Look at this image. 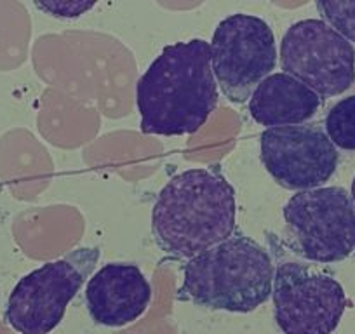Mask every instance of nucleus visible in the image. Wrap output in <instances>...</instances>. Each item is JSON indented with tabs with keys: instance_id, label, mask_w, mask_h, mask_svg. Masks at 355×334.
<instances>
[{
	"instance_id": "f8f14e48",
	"label": "nucleus",
	"mask_w": 355,
	"mask_h": 334,
	"mask_svg": "<svg viewBox=\"0 0 355 334\" xmlns=\"http://www.w3.org/2000/svg\"><path fill=\"white\" fill-rule=\"evenodd\" d=\"M326 134L334 146L355 150V94L331 108L326 117Z\"/></svg>"
},
{
	"instance_id": "1a4fd4ad",
	"label": "nucleus",
	"mask_w": 355,
	"mask_h": 334,
	"mask_svg": "<svg viewBox=\"0 0 355 334\" xmlns=\"http://www.w3.org/2000/svg\"><path fill=\"white\" fill-rule=\"evenodd\" d=\"M261 162L275 183L288 190L320 188L338 167L336 146L315 125L270 128L259 138Z\"/></svg>"
},
{
	"instance_id": "f257e3e1",
	"label": "nucleus",
	"mask_w": 355,
	"mask_h": 334,
	"mask_svg": "<svg viewBox=\"0 0 355 334\" xmlns=\"http://www.w3.org/2000/svg\"><path fill=\"white\" fill-rule=\"evenodd\" d=\"M216 103L211 46L202 39L164 47L136 84L143 134H196Z\"/></svg>"
},
{
	"instance_id": "f03ea898",
	"label": "nucleus",
	"mask_w": 355,
	"mask_h": 334,
	"mask_svg": "<svg viewBox=\"0 0 355 334\" xmlns=\"http://www.w3.org/2000/svg\"><path fill=\"white\" fill-rule=\"evenodd\" d=\"M235 190L214 169H189L164 185L152 211V231L167 254L190 258L234 235Z\"/></svg>"
},
{
	"instance_id": "423d86ee",
	"label": "nucleus",
	"mask_w": 355,
	"mask_h": 334,
	"mask_svg": "<svg viewBox=\"0 0 355 334\" xmlns=\"http://www.w3.org/2000/svg\"><path fill=\"white\" fill-rule=\"evenodd\" d=\"M209 46L214 78L232 103L251 100L256 87L275 70V35L258 16L239 12L225 18Z\"/></svg>"
},
{
	"instance_id": "39448f33",
	"label": "nucleus",
	"mask_w": 355,
	"mask_h": 334,
	"mask_svg": "<svg viewBox=\"0 0 355 334\" xmlns=\"http://www.w3.org/2000/svg\"><path fill=\"white\" fill-rule=\"evenodd\" d=\"M284 221L289 244L305 260L334 263L355 253V204L341 186L295 193Z\"/></svg>"
},
{
	"instance_id": "9d476101",
	"label": "nucleus",
	"mask_w": 355,
	"mask_h": 334,
	"mask_svg": "<svg viewBox=\"0 0 355 334\" xmlns=\"http://www.w3.org/2000/svg\"><path fill=\"white\" fill-rule=\"evenodd\" d=\"M152 285L136 265L108 263L89 279L85 303L91 319L107 327H122L145 313Z\"/></svg>"
},
{
	"instance_id": "20e7f679",
	"label": "nucleus",
	"mask_w": 355,
	"mask_h": 334,
	"mask_svg": "<svg viewBox=\"0 0 355 334\" xmlns=\"http://www.w3.org/2000/svg\"><path fill=\"white\" fill-rule=\"evenodd\" d=\"M100 260L98 247H78L21 279L8 298L6 320L19 334H49Z\"/></svg>"
},
{
	"instance_id": "ddd939ff",
	"label": "nucleus",
	"mask_w": 355,
	"mask_h": 334,
	"mask_svg": "<svg viewBox=\"0 0 355 334\" xmlns=\"http://www.w3.org/2000/svg\"><path fill=\"white\" fill-rule=\"evenodd\" d=\"M322 21L348 42H355V0H319L317 2Z\"/></svg>"
},
{
	"instance_id": "9b49d317",
	"label": "nucleus",
	"mask_w": 355,
	"mask_h": 334,
	"mask_svg": "<svg viewBox=\"0 0 355 334\" xmlns=\"http://www.w3.org/2000/svg\"><path fill=\"white\" fill-rule=\"evenodd\" d=\"M322 98L291 75L272 73L259 84L249 100L252 121L266 128L298 125L310 121Z\"/></svg>"
},
{
	"instance_id": "2eb2a0df",
	"label": "nucleus",
	"mask_w": 355,
	"mask_h": 334,
	"mask_svg": "<svg viewBox=\"0 0 355 334\" xmlns=\"http://www.w3.org/2000/svg\"><path fill=\"white\" fill-rule=\"evenodd\" d=\"M352 200H354V204H355V178H354V182H352Z\"/></svg>"
},
{
	"instance_id": "0eeeda50",
	"label": "nucleus",
	"mask_w": 355,
	"mask_h": 334,
	"mask_svg": "<svg viewBox=\"0 0 355 334\" xmlns=\"http://www.w3.org/2000/svg\"><path fill=\"white\" fill-rule=\"evenodd\" d=\"M284 73L319 94L333 98L355 80V49L322 19H302L288 28L281 42Z\"/></svg>"
},
{
	"instance_id": "6e6552de",
	"label": "nucleus",
	"mask_w": 355,
	"mask_h": 334,
	"mask_svg": "<svg viewBox=\"0 0 355 334\" xmlns=\"http://www.w3.org/2000/svg\"><path fill=\"white\" fill-rule=\"evenodd\" d=\"M272 298L284 334H333L347 308L340 282L298 261L277 265Z\"/></svg>"
},
{
	"instance_id": "4468645a",
	"label": "nucleus",
	"mask_w": 355,
	"mask_h": 334,
	"mask_svg": "<svg viewBox=\"0 0 355 334\" xmlns=\"http://www.w3.org/2000/svg\"><path fill=\"white\" fill-rule=\"evenodd\" d=\"M96 2H64V0H51V2H35V6L47 15L54 18H77L84 15L91 8H94Z\"/></svg>"
},
{
	"instance_id": "7ed1b4c3",
	"label": "nucleus",
	"mask_w": 355,
	"mask_h": 334,
	"mask_svg": "<svg viewBox=\"0 0 355 334\" xmlns=\"http://www.w3.org/2000/svg\"><path fill=\"white\" fill-rule=\"evenodd\" d=\"M274 274L270 254L251 237L237 235L185 265L178 298L206 308L248 313L270 298Z\"/></svg>"
}]
</instances>
